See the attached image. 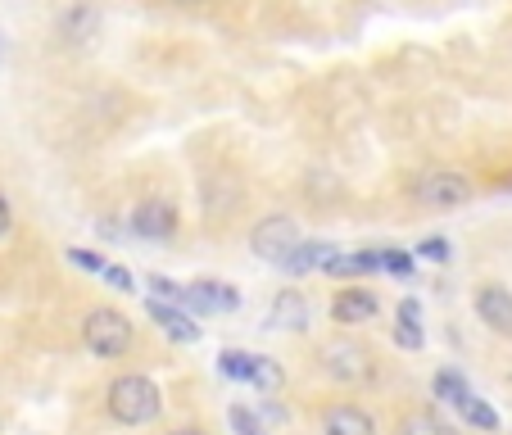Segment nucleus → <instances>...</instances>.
<instances>
[{"mask_svg":"<svg viewBox=\"0 0 512 435\" xmlns=\"http://www.w3.org/2000/svg\"><path fill=\"white\" fill-rule=\"evenodd\" d=\"M186 304L191 309H204V313H232L236 304H241V295H236V286H218V281H195V286H186Z\"/></svg>","mask_w":512,"mask_h":435,"instance_id":"obj_9","label":"nucleus"},{"mask_svg":"<svg viewBox=\"0 0 512 435\" xmlns=\"http://www.w3.org/2000/svg\"><path fill=\"white\" fill-rule=\"evenodd\" d=\"M109 417L123 426H145L155 422L159 408H164V395H159V386L150 377H141V372H127V377H118L114 386H109Z\"/></svg>","mask_w":512,"mask_h":435,"instance_id":"obj_1","label":"nucleus"},{"mask_svg":"<svg viewBox=\"0 0 512 435\" xmlns=\"http://www.w3.org/2000/svg\"><path fill=\"white\" fill-rule=\"evenodd\" d=\"M182 5H191V0H182Z\"/></svg>","mask_w":512,"mask_h":435,"instance_id":"obj_28","label":"nucleus"},{"mask_svg":"<svg viewBox=\"0 0 512 435\" xmlns=\"http://www.w3.org/2000/svg\"><path fill=\"white\" fill-rule=\"evenodd\" d=\"M431 390H435V395H440V399H445L449 408H458V404H463L467 395H472V390H467V381L458 377V372H435Z\"/></svg>","mask_w":512,"mask_h":435,"instance_id":"obj_16","label":"nucleus"},{"mask_svg":"<svg viewBox=\"0 0 512 435\" xmlns=\"http://www.w3.org/2000/svg\"><path fill=\"white\" fill-rule=\"evenodd\" d=\"M150 290L164 295L159 304H186V286H177V281H168V277H150Z\"/></svg>","mask_w":512,"mask_h":435,"instance_id":"obj_21","label":"nucleus"},{"mask_svg":"<svg viewBox=\"0 0 512 435\" xmlns=\"http://www.w3.org/2000/svg\"><path fill=\"white\" fill-rule=\"evenodd\" d=\"M395 340H399L404 349H422V340H426V336H422V313H417V304H413V300H408L404 309H399Z\"/></svg>","mask_w":512,"mask_h":435,"instance_id":"obj_15","label":"nucleus"},{"mask_svg":"<svg viewBox=\"0 0 512 435\" xmlns=\"http://www.w3.org/2000/svg\"><path fill=\"white\" fill-rule=\"evenodd\" d=\"M250 245H254V254H263V259L286 263L290 250L300 245V227L290 223V218H281V213H277V218H263V223L254 227Z\"/></svg>","mask_w":512,"mask_h":435,"instance_id":"obj_4","label":"nucleus"},{"mask_svg":"<svg viewBox=\"0 0 512 435\" xmlns=\"http://www.w3.org/2000/svg\"><path fill=\"white\" fill-rule=\"evenodd\" d=\"M417 200L431 204V209H454V204H467L472 200V182L463 173H426L417 182Z\"/></svg>","mask_w":512,"mask_h":435,"instance_id":"obj_5","label":"nucleus"},{"mask_svg":"<svg viewBox=\"0 0 512 435\" xmlns=\"http://www.w3.org/2000/svg\"><path fill=\"white\" fill-rule=\"evenodd\" d=\"M331 318H336L340 327L372 322V318H377V295H372V290H340L336 304H331Z\"/></svg>","mask_w":512,"mask_h":435,"instance_id":"obj_8","label":"nucleus"},{"mask_svg":"<svg viewBox=\"0 0 512 435\" xmlns=\"http://www.w3.org/2000/svg\"><path fill=\"white\" fill-rule=\"evenodd\" d=\"M322 435H377V422H372V413H363L354 404H336L322 417Z\"/></svg>","mask_w":512,"mask_h":435,"instance_id":"obj_10","label":"nucleus"},{"mask_svg":"<svg viewBox=\"0 0 512 435\" xmlns=\"http://www.w3.org/2000/svg\"><path fill=\"white\" fill-rule=\"evenodd\" d=\"M100 28V10L91 0H78V5H68L64 19H59V37L64 41H91Z\"/></svg>","mask_w":512,"mask_h":435,"instance_id":"obj_11","label":"nucleus"},{"mask_svg":"<svg viewBox=\"0 0 512 435\" xmlns=\"http://www.w3.org/2000/svg\"><path fill=\"white\" fill-rule=\"evenodd\" d=\"M227 422H232V431H236V435H263L259 417H254L245 404H232V408H227Z\"/></svg>","mask_w":512,"mask_h":435,"instance_id":"obj_20","label":"nucleus"},{"mask_svg":"<svg viewBox=\"0 0 512 435\" xmlns=\"http://www.w3.org/2000/svg\"><path fill=\"white\" fill-rule=\"evenodd\" d=\"M322 368H327L336 381L358 386V381L372 377V354L363 345H354V340H331V345L322 349Z\"/></svg>","mask_w":512,"mask_h":435,"instance_id":"obj_3","label":"nucleus"},{"mask_svg":"<svg viewBox=\"0 0 512 435\" xmlns=\"http://www.w3.org/2000/svg\"><path fill=\"white\" fill-rule=\"evenodd\" d=\"M417 254H422V259H431V263H445L449 259V241H445V236H431V241L417 245Z\"/></svg>","mask_w":512,"mask_h":435,"instance_id":"obj_23","label":"nucleus"},{"mask_svg":"<svg viewBox=\"0 0 512 435\" xmlns=\"http://www.w3.org/2000/svg\"><path fill=\"white\" fill-rule=\"evenodd\" d=\"M458 413H463L472 426H481V431H499V413H494L485 399H476V395H467L463 404H458Z\"/></svg>","mask_w":512,"mask_h":435,"instance_id":"obj_17","label":"nucleus"},{"mask_svg":"<svg viewBox=\"0 0 512 435\" xmlns=\"http://www.w3.org/2000/svg\"><path fill=\"white\" fill-rule=\"evenodd\" d=\"M10 227H14V209L5 200V191H0V236H10Z\"/></svg>","mask_w":512,"mask_h":435,"instance_id":"obj_26","label":"nucleus"},{"mask_svg":"<svg viewBox=\"0 0 512 435\" xmlns=\"http://www.w3.org/2000/svg\"><path fill=\"white\" fill-rule=\"evenodd\" d=\"M150 318H155L159 327H164L173 340H186V345H191V340H200V327H195V322L186 318L182 309H173V304H159V300H150Z\"/></svg>","mask_w":512,"mask_h":435,"instance_id":"obj_13","label":"nucleus"},{"mask_svg":"<svg viewBox=\"0 0 512 435\" xmlns=\"http://www.w3.org/2000/svg\"><path fill=\"white\" fill-rule=\"evenodd\" d=\"M395 435H454V431H449V426L440 422L435 413H413V417H404V422H399Z\"/></svg>","mask_w":512,"mask_h":435,"instance_id":"obj_18","label":"nucleus"},{"mask_svg":"<svg viewBox=\"0 0 512 435\" xmlns=\"http://www.w3.org/2000/svg\"><path fill=\"white\" fill-rule=\"evenodd\" d=\"M168 435H209L204 426H177V431H168Z\"/></svg>","mask_w":512,"mask_h":435,"instance_id":"obj_27","label":"nucleus"},{"mask_svg":"<svg viewBox=\"0 0 512 435\" xmlns=\"http://www.w3.org/2000/svg\"><path fill=\"white\" fill-rule=\"evenodd\" d=\"M304 322H309V304H304V295L281 290L277 304H272V313H268V327L272 331H300Z\"/></svg>","mask_w":512,"mask_h":435,"instance_id":"obj_12","label":"nucleus"},{"mask_svg":"<svg viewBox=\"0 0 512 435\" xmlns=\"http://www.w3.org/2000/svg\"><path fill=\"white\" fill-rule=\"evenodd\" d=\"M68 259L78 263V268H91V272L105 268V263H100V254H91V250H68Z\"/></svg>","mask_w":512,"mask_h":435,"instance_id":"obj_24","label":"nucleus"},{"mask_svg":"<svg viewBox=\"0 0 512 435\" xmlns=\"http://www.w3.org/2000/svg\"><path fill=\"white\" fill-rule=\"evenodd\" d=\"M250 358L254 354H241V349H227L223 358H218V372L232 381H250Z\"/></svg>","mask_w":512,"mask_h":435,"instance_id":"obj_19","label":"nucleus"},{"mask_svg":"<svg viewBox=\"0 0 512 435\" xmlns=\"http://www.w3.org/2000/svg\"><path fill=\"white\" fill-rule=\"evenodd\" d=\"M250 386L268 390V395H277V390L286 386V372L277 368V358H263V354L250 358Z\"/></svg>","mask_w":512,"mask_h":435,"instance_id":"obj_14","label":"nucleus"},{"mask_svg":"<svg viewBox=\"0 0 512 435\" xmlns=\"http://www.w3.org/2000/svg\"><path fill=\"white\" fill-rule=\"evenodd\" d=\"M82 340L96 358H123L132 349V322L118 309H91L82 322Z\"/></svg>","mask_w":512,"mask_h":435,"instance_id":"obj_2","label":"nucleus"},{"mask_svg":"<svg viewBox=\"0 0 512 435\" xmlns=\"http://www.w3.org/2000/svg\"><path fill=\"white\" fill-rule=\"evenodd\" d=\"M476 318H481L494 336H512V290L481 286L476 290Z\"/></svg>","mask_w":512,"mask_h":435,"instance_id":"obj_7","label":"nucleus"},{"mask_svg":"<svg viewBox=\"0 0 512 435\" xmlns=\"http://www.w3.org/2000/svg\"><path fill=\"white\" fill-rule=\"evenodd\" d=\"M132 232H136V236H145V241H168V236L177 232V209H173V204H164V200H145V204H136V213H132Z\"/></svg>","mask_w":512,"mask_h":435,"instance_id":"obj_6","label":"nucleus"},{"mask_svg":"<svg viewBox=\"0 0 512 435\" xmlns=\"http://www.w3.org/2000/svg\"><path fill=\"white\" fill-rule=\"evenodd\" d=\"M109 277V286H118V290H132V272L127 268H114V263H109V268H100Z\"/></svg>","mask_w":512,"mask_h":435,"instance_id":"obj_25","label":"nucleus"},{"mask_svg":"<svg viewBox=\"0 0 512 435\" xmlns=\"http://www.w3.org/2000/svg\"><path fill=\"white\" fill-rule=\"evenodd\" d=\"M377 254H381V268L386 272H404V277L413 272V259H408L404 250H377Z\"/></svg>","mask_w":512,"mask_h":435,"instance_id":"obj_22","label":"nucleus"}]
</instances>
